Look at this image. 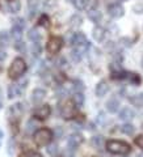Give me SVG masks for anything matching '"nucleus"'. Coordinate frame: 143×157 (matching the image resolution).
<instances>
[{"instance_id":"1","label":"nucleus","mask_w":143,"mask_h":157,"mask_svg":"<svg viewBox=\"0 0 143 157\" xmlns=\"http://www.w3.org/2000/svg\"><path fill=\"white\" fill-rule=\"evenodd\" d=\"M26 71V63L24 62V59L21 58H16L12 62L11 67L8 70V76L12 78V80H16V78L21 77Z\"/></svg>"},{"instance_id":"2","label":"nucleus","mask_w":143,"mask_h":157,"mask_svg":"<svg viewBox=\"0 0 143 157\" xmlns=\"http://www.w3.org/2000/svg\"><path fill=\"white\" fill-rule=\"evenodd\" d=\"M106 149L113 155H127L130 152V145L122 140H109L106 143Z\"/></svg>"},{"instance_id":"3","label":"nucleus","mask_w":143,"mask_h":157,"mask_svg":"<svg viewBox=\"0 0 143 157\" xmlns=\"http://www.w3.org/2000/svg\"><path fill=\"white\" fill-rule=\"evenodd\" d=\"M53 139V132L49 128H39L34 132V141L39 147L47 145Z\"/></svg>"},{"instance_id":"4","label":"nucleus","mask_w":143,"mask_h":157,"mask_svg":"<svg viewBox=\"0 0 143 157\" xmlns=\"http://www.w3.org/2000/svg\"><path fill=\"white\" fill-rule=\"evenodd\" d=\"M63 46V39L61 37H51L47 42V46H46V50L49 54H58L61 51V48Z\"/></svg>"},{"instance_id":"5","label":"nucleus","mask_w":143,"mask_h":157,"mask_svg":"<svg viewBox=\"0 0 143 157\" xmlns=\"http://www.w3.org/2000/svg\"><path fill=\"white\" fill-rule=\"evenodd\" d=\"M61 115L65 119H71L75 115V104L72 101H66L61 107Z\"/></svg>"},{"instance_id":"6","label":"nucleus","mask_w":143,"mask_h":157,"mask_svg":"<svg viewBox=\"0 0 143 157\" xmlns=\"http://www.w3.org/2000/svg\"><path fill=\"white\" fill-rule=\"evenodd\" d=\"M22 113H24L22 104H14V105H12L11 107H9L8 117H9V119H12V121H18L20 118H21Z\"/></svg>"},{"instance_id":"7","label":"nucleus","mask_w":143,"mask_h":157,"mask_svg":"<svg viewBox=\"0 0 143 157\" xmlns=\"http://www.w3.org/2000/svg\"><path fill=\"white\" fill-rule=\"evenodd\" d=\"M108 13H109V16H112L113 18H120L125 14V8L122 7L120 3H114L108 7Z\"/></svg>"},{"instance_id":"8","label":"nucleus","mask_w":143,"mask_h":157,"mask_svg":"<svg viewBox=\"0 0 143 157\" xmlns=\"http://www.w3.org/2000/svg\"><path fill=\"white\" fill-rule=\"evenodd\" d=\"M51 114V109H50V106L49 105H41V106H38L36 110H34L33 113V115L37 118V119H46V118H49Z\"/></svg>"},{"instance_id":"9","label":"nucleus","mask_w":143,"mask_h":157,"mask_svg":"<svg viewBox=\"0 0 143 157\" xmlns=\"http://www.w3.org/2000/svg\"><path fill=\"white\" fill-rule=\"evenodd\" d=\"M83 136L80 134H72L70 137H68V148L70 149H76L79 145L83 143Z\"/></svg>"},{"instance_id":"10","label":"nucleus","mask_w":143,"mask_h":157,"mask_svg":"<svg viewBox=\"0 0 143 157\" xmlns=\"http://www.w3.org/2000/svg\"><path fill=\"white\" fill-rule=\"evenodd\" d=\"M120 100H118L117 97H110V100H108L106 101V110L109 111V113H117L118 109H120Z\"/></svg>"},{"instance_id":"11","label":"nucleus","mask_w":143,"mask_h":157,"mask_svg":"<svg viewBox=\"0 0 143 157\" xmlns=\"http://www.w3.org/2000/svg\"><path fill=\"white\" fill-rule=\"evenodd\" d=\"M45 97H46V90L42 89V88H37V89H34L33 93H32V101L34 102V104L42 102Z\"/></svg>"},{"instance_id":"12","label":"nucleus","mask_w":143,"mask_h":157,"mask_svg":"<svg viewBox=\"0 0 143 157\" xmlns=\"http://www.w3.org/2000/svg\"><path fill=\"white\" fill-rule=\"evenodd\" d=\"M134 117H135V113H134V110H131L130 107H124V109H121L120 114H118V118L122 121H125V122L131 121Z\"/></svg>"},{"instance_id":"13","label":"nucleus","mask_w":143,"mask_h":157,"mask_svg":"<svg viewBox=\"0 0 143 157\" xmlns=\"http://www.w3.org/2000/svg\"><path fill=\"white\" fill-rule=\"evenodd\" d=\"M96 96L97 97H104L108 92H109V85H108L106 81H100L98 84L96 85Z\"/></svg>"},{"instance_id":"14","label":"nucleus","mask_w":143,"mask_h":157,"mask_svg":"<svg viewBox=\"0 0 143 157\" xmlns=\"http://www.w3.org/2000/svg\"><path fill=\"white\" fill-rule=\"evenodd\" d=\"M21 93H22V88L18 84H12V85L8 86V97L9 98L18 97Z\"/></svg>"},{"instance_id":"15","label":"nucleus","mask_w":143,"mask_h":157,"mask_svg":"<svg viewBox=\"0 0 143 157\" xmlns=\"http://www.w3.org/2000/svg\"><path fill=\"white\" fill-rule=\"evenodd\" d=\"M92 36L97 42H102L104 41V38H105V29L101 28V26H96L92 30Z\"/></svg>"},{"instance_id":"16","label":"nucleus","mask_w":143,"mask_h":157,"mask_svg":"<svg viewBox=\"0 0 143 157\" xmlns=\"http://www.w3.org/2000/svg\"><path fill=\"white\" fill-rule=\"evenodd\" d=\"M91 144H92L93 148L101 149V148H104V145H105V140H104V137L102 136L97 135V136H93L91 139Z\"/></svg>"},{"instance_id":"17","label":"nucleus","mask_w":143,"mask_h":157,"mask_svg":"<svg viewBox=\"0 0 143 157\" xmlns=\"http://www.w3.org/2000/svg\"><path fill=\"white\" fill-rule=\"evenodd\" d=\"M21 9V3L20 0H9L8 2V11L11 13H17Z\"/></svg>"},{"instance_id":"18","label":"nucleus","mask_w":143,"mask_h":157,"mask_svg":"<svg viewBox=\"0 0 143 157\" xmlns=\"http://www.w3.org/2000/svg\"><path fill=\"white\" fill-rule=\"evenodd\" d=\"M88 18H89L92 22L97 24V22H100V21H101L102 14H101L100 11H97V9H92V11L88 12Z\"/></svg>"},{"instance_id":"19","label":"nucleus","mask_w":143,"mask_h":157,"mask_svg":"<svg viewBox=\"0 0 143 157\" xmlns=\"http://www.w3.org/2000/svg\"><path fill=\"white\" fill-rule=\"evenodd\" d=\"M38 8H39V2H38V0H29V3H28L29 16H30V17H33L34 14L37 13Z\"/></svg>"},{"instance_id":"20","label":"nucleus","mask_w":143,"mask_h":157,"mask_svg":"<svg viewBox=\"0 0 143 157\" xmlns=\"http://www.w3.org/2000/svg\"><path fill=\"white\" fill-rule=\"evenodd\" d=\"M28 38L30 39L32 42H39L41 41V38H42V36H41V33L38 32V29L33 28V29H30V30L28 32Z\"/></svg>"},{"instance_id":"21","label":"nucleus","mask_w":143,"mask_h":157,"mask_svg":"<svg viewBox=\"0 0 143 157\" xmlns=\"http://www.w3.org/2000/svg\"><path fill=\"white\" fill-rule=\"evenodd\" d=\"M83 24V17L80 14H73V16L70 18V26L72 29H77Z\"/></svg>"},{"instance_id":"22","label":"nucleus","mask_w":143,"mask_h":157,"mask_svg":"<svg viewBox=\"0 0 143 157\" xmlns=\"http://www.w3.org/2000/svg\"><path fill=\"white\" fill-rule=\"evenodd\" d=\"M131 105H134L137 107H142L143 106V93H137L130 98Z\"/></svg>"},{"instance_id":"23","label":"nucleus","mask_w":143,"mask_h":157,"mask_svg":"<svg viewBox=\"0 0 143 157\" xmlns=\"http://www.w3.org/2000/svg\"><path fill=\"white\" fill-rule=\"evenodd\" d=\"M72 102L75 104V106H79V107L84 105V96H83V93L76 92L72 97Z\"/></svg>"},{"instance_id":"24","label":"nucleus","mask_w":143,"mask_h":157,"mask_svg":"<svg viewBox=\"0 0 143 157\" xmlns=\"http://www.w3.org/2000/svg\"><path fill=\"white\" fill-rule=\"evenodd\" d=\"M11 42V36L7 32H0V45L2 46H8Z\"/></svg>"},{"instance_id":"25","label":"nucleus","mask_w":143,"mask_h":157,"mask_svg":"<svg viewBox=\"0 0 143 157\" xmlns=\"http://www.w3.org/2000/svg\"><path fill=\"white\" fill-rule=\"evenodd\" d=\"M121 131L124 132L125 135H133L135 132V127L131 123H125L124 126H121Z\"/></svg>"},{"instance_id":"26","label":"nucleus","mask_w":143,"mask_h":157,"mask_svg":"<svg viewBox=\"0 0 143 157\" xmlns=\"http://www.w3.org/2000/svg\"><path fill=\"white\" fill-rule=\"evenodd\" d=\"M126 77L129 78V81L131 82L133 85L138 86V85L141 84V77H139V75H137V73H127Z\"/></svg>"},{"instance_id":"27","label":"nucleus","mask_w":143,"mask_h":157,"mask_svg":"<svg viewBox=\"0 0 143 157\" xmlns=\"http://www.w3.org/2000/svg\"><path fill=\"white\" fill-rule=\"evenodd\" d=\"M73 6H75L76 9L79 11H83V9H87V3L88 0H72Z\"/></svg>"},{"instance_id":"28","label":"nucleus","mask_w":143,"mask_h":157,"mask_svg":"<svg viewBox=\"0 0 143 157\" xmlns=\"http://www.w3.org/2000/svg\"><path fill=\"white\" fill-rule=\"evenodd\" d=\"M25 130H26V134H33V132L37 130V123L33 119H30L26 123V128Z\"/></svg>"},{"instance_id":"29","label":"nucleus","mask_w":143,"mask_h":157,"mask_svg":"<svg viewBox=\"0 0 143 157\" xmlns=\"http://www.w3.org/2000/svg\"><path fill=\"white\" fill-rule=\"evenodd\" d=\"M12 37L14 38V41H21V36H22V30L21 29H17V28H13L12 26Z\"/></svg>"},{"instance_id":"30","label":"nucleus","mask_w":143,"mask_h":157,"mask_svg":"<svg viewBox=\"0 0 143 157\" xmlns=\"http://www.w3.org/2000/svg\"><path fill=\"white\" fill-rule=\"evenodd\" d=\"M126 76H127V73L121 71V70L112 72V78H114V80H118V78H126Z\"/></svg>"},{"instance_id":"31","label":"nucleus","mask_w":143,"mask_h":157,"mask_svg":"<svg viewBox=\"0 0 143 157\" xmlns=\"http://www.w3.org/2000/svg\"><path fill=\"white\" fill-rule=\"evenodd\" d=\"M13 28H17V29H21V30H24V28H25V21H24V18L13 20Z\"/></svg>"},{"instance_id":"32","label":"nucleus","mask_w":143,"mask_h":157,"mask_svg":"<svg viewBox=\"0 0 143 157\" xmlns=\"http://www.w3.org/2000/svg\"><path fill=\"white\" fill-rule=\"evenodd\" d=\"M72 88L76 92H80L81 93V90H84V84H83V81H80V80H75V81L72 82Z\"/></svg>"},{"instance_id":"33","label":"nucleus","mask_w":143,"mask_h":157,"mask_svg":"<svg viewBox=\"0 0 143 157\" xmlns=\"http://www.w3.org/2000/svg\"><path fill=\"white\" fill-rule=\"evenodd\" d=\"M32 54L34 56H38L39 54H41V45H39V42H34L33 46H32Z\"/></svg>"},{"instance_id":"34","label":"nucleus","mask_w":143,"mask_h":157,"mask_svg":"<svg viewBox=\"0 0 143 157\" xmlns=\"http://www.w3.org/2000/svg\"><path fill=\"white\" fill-rule=\"evenodd\" d=\"M14 48H16L17 51H20V52H25L26 45L22 41H16V43H14Z\"/></svg>"},{"instance_id":"35","label":"nucleus","mask_w":143,"mask_h":157,"mask_svg":"<svg viewBox=\"0 0 143 157\" xmlns=\"http://www.w3.org/2000/svg\"><path fill=\"white\" fill-rule=\"evenodd\" d=\"M81 56H83V55L76 50V48H73V50L71 51V59H72L73 62H76V63H77V62H80Z\"/></svg>"},{"instance_id":"36","label":"nucleus","mask_w":143,"mask_h":157,"mask_svg":"<svg viewBox=\"0 0 143 157\" xmlns=\"http://www.w3.org/2000/svg\"><path fill=\"white\" fill-rule=\"evenodd\" d=\"M47 153L51 155V156H55L58 153V145L57 144H51L47 147Z\"/></svg>"},{"instance_id":"37","label":"nucleus","mask_w":143,"mask_h":157,"mask_svg":"<svg viewBox=\"0 0 143 157\" xmlns=\"http://www.w3.org/2000/svg\"><path fill=\"white\" fill-rule=\"evenodd\" d=\"M133 11H134L135 13H138V14L143 13V4H142V3H138V4H135V6L133 7Z\"/></svg>"},{"instance_id":"38","label":"nucleus","mask_w":143,"mask_h":157,"mask_svg":"<svg viewBox=\"0 0 143 157\" xmlns=\"http://www.w3.org/2000/svg\"><path fill=\"white\" fill-rule=\"evenodd\" d=\"M21 157H42L39 153H37V152H33V151H29L26 152V153H24L21 155Z\"/></svg>"},{"instance_id":"39","label":"nucleus","mask_w":143,"mask_h":157,"mask_svg":"<svg viewBox=\"0 0 143 157\" xmlns=\"http://www.w3.org/2000/svg\"><path fill=\"white\" fill-rule=\"evenodd\" d=\"M135 144L139 147V148H142L143 149V135H138L137 137H135Z\"/></svg>"},{"instance_id":"40","label":"nucleus","mask_w":143,"mask_h":157,"mask_svg":"<svg viewBox=\"0 0 143 157\" xmlns=\"http://www.w3.org/2000/svg\"><path fill=\"white\" fill-rule=\"evenodd\" d=\"M39 25L49 26V18H47V16H42L41 18H39Z\"/></svg>"},{"instance_id":"41","label":"nucleus","mask_w":143,"mask_h":157,"mask_svg":"<svg viewBox=\"0 0 143 157\" xmlns=\"http://www.w3.org/2000/svg\"><path fill=\"white\" fill-rule=\"evenodd\" d=\"M6 58H7V52H6V50L0 47V62H3Z\"/></svg>"},{"instance_id":"42","label":"nucleus","mask_w":143,"mask_h":157,"mask_svg":"<svg viewBox=\"0 0 143 157\" xmlns=\"http://www.w3.org/2000/svg\"><path fill=\"white\" fill-rule=\"evenodd\" d=\"M66 64V59L65 58H59V60H57V66L58 67H63Z\"/></svg>"},{"instance_id":"43","label":"nucleus","mask_w":143,"mask_h":157,"mask_svg":"<svg viewBox=\"0 0 143 157\" xmlns=\"http://www.w3.org/2000/svg\"><path fill=\"white\" fill-rule=\"evenodd\" d=\"M55 134H57V136H58V137H61V136H62V134H63V130L61 128V127H57Z\"/></svg>"},{"instance_id":"44","label":"nucleus","mask_w":143,"mask_h":157,"mask_svg":"<svg viewBox=\"0 0 143 157\" xmlns=\"http://www.w3.org/2000/svg\"><path fill=\"white\" fill-rule=\"evenodd\" d=\"M2 105H3V100L0 98V107H2Z\"/></svg>"},{"instance_id":"45","label":"nucleus","mask_w":143,"mask_h":157,"mask_svg":"<svg viewBox=\"0 0 143 157\" xmlns=\"http://www.w3.org/2000/svg\"><path fill=\"white\" fill-rule=\"evenodd\" d=\"M139 157H143V155H139Z\"/></svg>"},{"instance_id":"46","label":"nucleus","mask_w":143,"mask_h":157,"mask_svg":"<svg viewBox=\"0 0 143 157\" xmlns=\"http://www.w3.org/2000/svg\"><path fill=\"white\" fill-rule=\"evenodd\" d=\"M142 66H143V59H142Z\"/></svg>"},{"instance_id":"47","label":"nucleus","mask_w":143,"mask_h":157,"mask_svg":"<svg viewBox=\"0 0 143 157\" xmlns=\"http://www.w3.org/2000/svg\"><path fill=\"white\" fill-rule=\"evenodd\" d=\"M70 2H72V0H70Z\"/></svg>"},{"instance_id":"48","label":"nucleus","mask_w":143,"mask_h":157,"mask_svg":"<svg viewBox=\"0 0 143 157\" xmlns=\"http://www.w3.org/2000/svg\"><path fill=\"white\" fill-rule=\"evenodd\" d=\"M57 157H58V156H57Z\"/></svg>"}]
</instances>
